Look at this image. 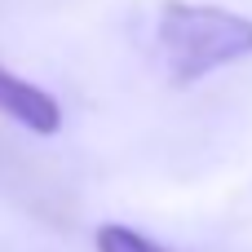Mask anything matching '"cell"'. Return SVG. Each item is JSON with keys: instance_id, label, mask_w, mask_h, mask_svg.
I'll use <instances>...</instances> for the list:
<instances>
[{"instance_id": "3", "label": "cell", "mask_w": 252, "mask_h": 252, "mask_svg": "<svg viewBox=\"0 0 252 252\" xmlns=\"http://www.w3.org/2000/svg\"><path fill=\"white\" fill-rule=\"evenodd\" d=\"M93 244H97V252H173L164 244H155V239H146V235H137V230H128V226H120V221L97 226Z\"/></svg>"}, {"instance_id": "2", "label": "cell", "mask_w": 252, "mask_h": 252, "mask_svg": "<svg viewBox=\"0 0 252 252\" xmlns=\"http://www.w3.org/2000/svg\"><path fill=\"white\" fill-rule=\"evenodd\" d=\"M0 111H4L13 124H22L27 133H40V137L58 133V124H62L58 97L44 93V89H35V84H27V80H18V75L4 71V66H0Z\"/></svg>"}, {"instance_id": "1", "label": "cell", "mask_w": 252, "mask_h": 252, "mask_svg": "<svg viewBox=\"0 0 252 252\" xmlns=\"http://www.w3.org/2000/svg\"><path fill=\"white\" fill-rule=\"evenodd\" d=\"M155 44L173 84H195L221 66L252 58V18L221 4L168 0L155 22Z\"/></svg>"}]
</instances>
